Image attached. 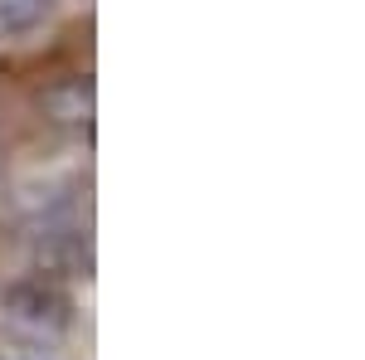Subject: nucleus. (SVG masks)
<instances>
[{"instance_id": "nucleus-1", "label": "nucleus", "mask_w": 365, "mask_h": 360, "mask_svg": "<svg viewBox=\"0 0 365 360\" xmlns=\"http://www.w3.org/2000/svg\"><path fill=\"white\" fill-rule=\"evenodd\" d=\"M5 312L10 317H20V322H29V326H63L68 322V302L58 297L54 287H44V282H20V287H10L5 292Z\"/></svg>"}, {"instance_id": "nucleus-2", "label": "nucleus", "mask_w": 365, "mask_h": 360, "mask_svg": "<svg viewBox=\"0 0 365 360\" xmlns=\"http://www.w3.org/2000/svg\"><path fill=\"white\" fill-rule=\"evenodd\" d=\"M44 112L54 122H63V127L88 122V112H93V88H88V78H63V83H54L44 93Z\"/></svg>"}, {"instance_id": "nucleus-3", "label": "nucleus", "mask_w": 365, "mask_h": 360, "mask_svg": "<svg viewBox=\"0 0 365 360\" xmlns=\"http://www.w3.org/2000/svg\"><path fill=\"white\" fill-rule=\"evenodd\" d=\"M44 15H49V0H0V29H10V34L34 29Z\"/></svg>"}]
</instances>
